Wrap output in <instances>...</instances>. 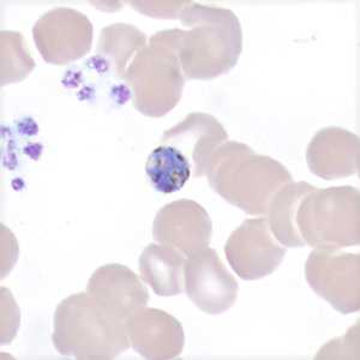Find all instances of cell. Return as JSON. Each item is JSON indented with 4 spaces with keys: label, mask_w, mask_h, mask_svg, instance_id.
Listing matches in <instances>:
<instances>
[{
    "label": "cell",
    "mask_w": 360,
    "mask_h": 360,
    "mask_svg": "<svg viewBox=\"0 0 360 360\" xmlns=\"http://www.w3.org/2000/svg\"><path fill=\"white\" fill-rule=\"evenodd\" d=\"M184 288L193 305L207 315H220L233 307L238 298L237 280L212 248L186 258Z\"/></svg>",
    "instance_id": "obj_9"
},
{
    "label": "cell",
    "mask_w": 360,
    "mask_h": 360,
    "mask_svg": "<svg viewBox=\"0 0 360 360\" xmlns=\"http://www.w3.org/2000/svg\"><path fill=\"white\" fill-rule=\"evenodd\" d=\"M315 188L314 185L305 181H292L280 188L271 198L266 210V221L270 232L285 248L305 246L297 227V212L304 197Z\"/></svg>",
    "instance_id": "obj_16"
},
{
    "label": "cell",
    "mask_w": 360,
    "mask_h": 360,
    "mask_svg": "<svg viewBox=\"0 0 360 360\" xmlns=\"http://www.w3.org/2000/svg\"><path fill=\"white\" fill-rule=\"evenodd\" d=\"M94 29L84 13L71 8H54L33 27V39L42 59L52 65H69L89 53Z\"/></svg>",
    "instance_id": "obj_7"
},
{
    "label": "cell",
    "mask_w": 360,
    "mask_h": 360,
    "mask_svg": "<svg viewBox=\"0 0 360 360\" xmlns=\"http://www.w3.org/2000/svg\"><path fill=\"white\" fill-rule=\"evenodd\" d=\"M305 245L342 249L360 242V193L353 186L315 188L297 212Z\"/></svg>",
    "instance_id": "obj_5"
},
{
    "label": "cell",
    "mask_w": 360,
    "mask_h": 360,
    "mask_svg": "<svg viewBox=\"0 0 360 360\" xmlns=\"http://www.w3.org/2000/svg\"><path fill=\"white\" fill-rule=\"evenodd\" d=\"M229 141L225 127L213 115L193 112L164 132L161 144L178 149L188 160L195 178L207 176L217 148Z\"/></svg>",
    "instance_id": "obj_12"
},
{
    "label": "cell",
    "mask_w": 360,
    "mask_h": 360,
    "mask_svg": "<svg viewBox=\"0 0 360 360\" xmlns=\"http://www.w3.org/2000/svg\"><path fill=\"white\" fill-rule=\"evenodd\" d=\"M25 37L18 32L0 33V75L1 86L22 82L35 69Z\"/></svg>",
    "instance_id": "obj_19"
},
{
    "label": "cell",
    "mask_w": 360,
    "mask_h": 360,
    "mask_svg": "<svg viewBox=\"0 0 360 360\" xmlns=\"http://www.w3.org/2000/svg\"><path fill=\"white\" fill-rule=\"evenodd\" d=\"M52 341L58 352L79 360H111L130 347L125 321L81 292L62 300L54 312Z\"/></svg>",
    "instance_id": "obj_3"
},
{
    "label": "cell",
    "mask_w": 360,
    "mask_h": 360,
    "mask_svg": "<svg viewBox=\"0 0 360 360\" xmlns=\"http://www.w3.org/2000/svg\"><path fill=\"white\" fill-rule=\"evenodd\" d=\"M122 79L131 90L134 107L149 118L172 111L181 100L186 81L179 58L161 32L136 54Z\"/></svg>",
    "instance_id": "obj_4"
},
{
    "label": "cell",
    "mask_w": 360,
    "mask_h": 360,
    "mask_svg": "<svg viewBox=\"0 0 360 360\" xmlns=\"http://www.w3.org/2000/svg\"><path fill=\"white\" fill-rule=\"evenodd\" d=\"M316 359H359V321L344 336L324 345Z\"/></svg>",
    "instance_id": "obj_20"
},
{
    "label": "cell",
    "mask_w": 360,
    "mask_h": 360,
    "mask_svg": "<svg viewBox=\"0 0 360 360\" xmlns=\"http://www.w3.org/2000/svg\"><path fill=\"white\" fill-rule=\"evenodd\" d=\"M225 255L239 278L254 281L276 271L286 249L275 240L266 217H258L234 229L226 242Z\"/></svg>",
    "instance_id": "obj_8"
},
{
    "label": "cell",
    "mask_w": 360,
    "mask_h": 360,
    "mask_svg": "<svg viewBox=\"0 0 360 360\" xmlns=\"http://www.w3.org/2000/svg\"><path fill=\"white\" fill-rule=\"evenodd\" d=\"M146 173L156 191L169 195L183 188L193 174V168L178 149L161 144L148 156Z\"/></svg>",
    "instance_id": "obj_18"
},
{
    "label": "cell",
    "mask_w": 360,
    "mask_h": 360,
    "mask_svg": "<svg viewBox=\"0 0 360 360\" xmlns=\"http://www.w3.org/2000/svg\"><path fill=\"white\" fill-rule=\"evenodd\" d=\"M184 29L162 30L179 58L186 79L210 81L237 65L243 51V30L229 8L188 1L180 13Z\"/></svg>",
    "instance_id": "obj_1"
},
{
    "label": "cell",
    "mask_w": 360,
    "mask_h": 360,
    "mask_svg": "<svg viewBox=\"0 0 360 360\" xmlns=\"http://www.w3.org/2000/svg\"><path fill=\"white\" fill-rule=\"evenodd\" d=\"M125 327L130 345L144 359H174L183 353V326L164 310L141 307L127 317Z\"/></svg>",
    "instance_id": "obj_11"
},
{
    "label": "cell",
    "mask_w": 360,
    "mask_h": 360,
    "mask_svg": "<svg viewBox=\"0 0 360 360\" xmlns=\"http://www.w3.org/2000/svg\"><path fill=\"white\" fill-rule=\"evenodd\" d=\"M184 255L171 246L149 244L139 261L144 283L160 297H173L184 291Z\"/></svg>",
    "instance_id": "obj_15"
},
{
    "label": "cell",
    "mask_w": 360,
    "mask_h": 360,
    "mask_svg": "<svg viewBox=\"0 0 360 360\" xmlns=\"http://www.w3.org/2000/svg\"><path fill=\"white\" fill-rule=\"evenodd\" d=\"M86 293L117 319L127 317L147 307L149 292L130 268L118 263L100 266L90 276Z\"/></svg>",
    "instance_id": "obj_13"
},
{
    "label": "cell",
    "mask_w": 360,
    "mask_h": 360,
    "mask_svg": "<svg viewBox=\"0 0 360 360\" xmlns=\"http://www.w3.org/2000/svg\"><path fill=\"white\" fill-rule=\"evenodd\" d=\"M307 162L312 174L324 180L341 179L358 174L359 137L342 127H324L312 137L307 146Z\"/></svg>",
    "instance_id": "obj_14"
},
{
    "label": "cell",
    "mask_w": 360,
    "mask_h": 360,
    "mask_svg": "<svg viewBox=\"0 0 360 360\" xmlns=\"http://www.w3.org/2000/svg\"><path fill=\"white\" fill-rule=\"evenodd\" d=\"M312 291L336 311L348 315L360 309V256L335 248H315L305 263Z\"/></svg>",
    "instance_id": "obj_6"
},
{
    "label": "cell",
    "mask_w": 360,
    "mask_h": 360,
    "mask_svg": "<svg viewBox=\"0 0 360 360\" xmlns=\"http://www.w3.org/2000/svg\"><path fill=\"white\" fill-rule=\"evenodd\" d=\"M207 178L214 193L248 215H266L271 198L293 181L278 160L261 155L246 144L227 141L209 162Z\"/></svg>",
    "instance_id": "obj_2"
},
{
    "label": "cell",
    "mask_w": 360,
    "mask_h": 360,
    "mask_svg": "<svg viewBox=\"0 0 360 360\" xmlns=\"http://www.w3.org/2000/svg\"><path fill=\"white\" fill-rule=\"evenodd\" d=\"M147 44V35L135 25L115 23L100 32L96 56L103 57L107 65H112L122 79L132 59Z\"/></svg>",
    "instance_id": "obj_17"
},
{
    "label": "cell",
    "mask_w": 360,
    "mask_h": 360,
    "mask_svg": "<svg viewBox=\"0 0 360 360\" xmlns=\"http://www.w3.org/2000/svg\"><path fill=\"white\" fill-rule=\"evenodd\" d=\"M188 1H131L130 5L136 11L154 18H179L181 10Z\"/></svg>",
    "instance_id": "obj_21"
},
{
    "label": "cell",
    "mask_w": 360,
    "mask_h": 360,
    "mask_svg": "<svg viewBox=\"0 0 360 360\" xmlns=\"http://www.w3.org/2000/svg\"><path fill=\"white\" fill-rule=\"evenodd\" d=\"M213 222L208 212L193 200H178L164 205L153 222V238L161 245L178 250L185 257L208 248Z\"/></svg>",
    "instance_id": "obj_10"
}]
</instances>
